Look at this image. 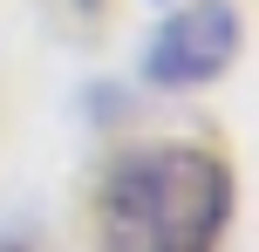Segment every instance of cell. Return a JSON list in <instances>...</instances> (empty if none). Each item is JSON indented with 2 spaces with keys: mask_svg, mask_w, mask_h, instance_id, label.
I'll list each match as a JSON object with an SVG mask.
<instances>
[{
  "mask_svg": "<svg viewBox=\"0 0 259 252\" xmlns=\"http://www.w3.org/2000/svg\"><path fill=\"white\" fill-rule=\"evenodd\" d=\"M232 218V171L198 143H150L109 164L96 232L103 252H219Z\"/></svg>",
  "mask_w": 259,
  "mask_h": 252,
  "instance_id": "6da1fadb",
  "label": "cell"
},
{
  "mask_svg": "<svg viewBox=\"0 0 259 252\" xmlns=\"http://www.w3.org/2000/svg\"><path fill=\"white\" fill-rule=\"evenodd\" d=\"M239 62V7L205 0V7H184L143 41V75L157 89H198V82L225 75Z\"/></svg>",
  "mask_w": 259,
  "mask_h": 252,
  "instance_id": "7a4b0ae2",
  "label": "cell"
}]
</instances>
